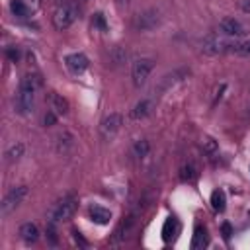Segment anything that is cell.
<instances>
[{
  "label": "cell",
  "instance_id": "1",
  "mask_svg": "<svg viewBox=\"0 0 250 250\" xmlns=\"http://www.w3.org/2000/svg\"><path fill=\"white\" fill-rule=\"evenodd\" d=\"M201 51L205 55H236V57H250V39H236L227 35H207L201 41Z\"/></svg>",
  "mask_w": 250,
  "mask_h": 250
},
{
  "label": "cell",
  "instance_id": "2",
  "mask_svg": "<svg viewBox=\"0 0 250 250\" xmlns=\"http://www.w3.org/2000/svg\"><path fill=\"white\" fill-rule=\"evenodd\" d=\"M39 86H41V80L35 74H25L21 78L20 90L16 94V100H14L16 111L20 115H29L33 111V107H35V96H37Z\"/></svg>",
  "mask_w": 250,
  "mask_h": 250
},
{
  "label": "cell",
  "instance_id": "3",
  "mask_svg": "<svg viewBox=\"0 0 250 250\" xmlns=\"http://www.w3.org/2000/svg\"><path fill=\"white\" fill-rule=\"evenodd\" d=\"M76 20H78V6H76L74 2H64V4H61V6L55 10V14H53V25H55V29H59V31L68 29Z\"/></svg>",
  "mask_w": 250,
  "mask_h": 250
},
{
  "label": "cell",
  "instance_id": "4",
  "mask_svg": "<svg viewBox=\"0 0 250 250\" xmlns=\"http://www.w3.org/2000/svg\"><path fill=\"white\" fill-rule=\"evenodd\" d=\"M76 207H78V201H76V197H72V195H66V197L59 199V201L51 207V211H49V223H55V225H57V223H61V221L70 219V217L74 215Z\"/></svg>",
  "mask_w": 250,
  "mask_h": 250
},
{
  "label": "cell",
  "instance_id": "5",
  "mask_svg": "<svg viewBox=\"0 0 250 250\" xmlns=\"http://www.w3.org/2000/svg\"><path fill=\"white\" fill-rule=\"evenodd\" d=\"M160 23V12L156 8H146L143 12H139L133 20V27L137 31H150Z\"/></svg>",
  "mask_w": 250,
  "mask_h": 250
},
{
  "label": "cell",
  "instance_id": "6",
  "mask_svg": "<svg viewBox=\"0 0 250 250\" xmlns=\"http://www.w3.org/2000/svg\"><path fill=\"white\" fill-rule=\"evenodd\" d=\"M152 68H154L152 59H146V57L137 59V61L133 62V66H131V78H133V84H135L137 88H141V86L148 80Z\"/></svg>",
  "mask_w": 250,
  "mask_h": 250
},
{
  "label": "cell",
  "instance_id": "7",
  "mask_svg": "<svg viewBox=\"0 0 250 250\" xmlns=\"http://www.w3.org/2000/svg\"><path fill=\"white\" fill-rule=\"evenodd\" d=\"M25 195H27V186H16V188H12V189L4 195V199H2L0 213H2V215H10L16 207H20V203L25 199Z\"/></svg>",
  "mask_w": 250,
  "mask_h": 250
},
{
  "label": "cell",
  "instance_id": "8",
  "mask_svg": "<svg viewBox=\"0 0 250 250\" xmlns=\"http://www.w3.org/2000/svg\"><path fill=\"white\" fill-rule=\"evenodd\" d=\"M219 31H221V35L238 39V37L246 35V25L236 18H225V20L219 21Z\"/></svg>",
  "mask_w": 250,
  "mask_h": 250
},
{
  "label": "cell",
  "instance_id": "9",
  "mask_svg": "<svg viewBox=\"0 0 250 250\" xmlns=\"http://www.w3.org/2000/svg\"><path fill=\"white\" fill-rule=\"evenodd\" d=\"M121 125H123V117L119 113H109L107 117H104V121L100 125V133H102L104 139L109 141V139H113L117 135V131L121 129Z\"/></svg>",
  "mask_w": 250,
  "mask_h": 250
},
{
  "label": "cell",
  "instance_id": "10",
  "mask_svg": "<svg viewBox=\"0 0 250 250\" xmlns=\"http://www.w3.org/2000/svg\"><path fill=\"white\" fill-rule=\"evenodd\" d=\"M64 64L72 74H82L88 68V59L82 53H70V55H66Z\"/></svg>",
  "mask_w": 250,
  "mask_h": 250
},
{
  "label": "cell",
  "instance_id": "11",
  "mask_svg": "<svg viewBox=\"0 0 250 250\" xmlns=\"http://www.w3.org/2000/svg\"><path fill=\"white\" fill-rule=\"evenodd\" d=\"M150 111H152V100H141V102H137V104H135V107L131 109L129 117H131L133 121H139V119L148 117V115H150Z\"/></svg>",
  "mask_w": 250,
  "mask_h": 250
},
{
  "label": "cell",
  "instance_id": "12",
  "mask_svg": "<svg viewBox=\"0 0 250 250\" xmlns=\"http://www.w3.org/2000/svg\"><path fill=\"white\" fill-rule=\"evenodd\" d=\"M49 104H51V111H55L57 115H66L68 113V102L57 92L49 94Z\"/></svg>",
  "mask_w": 250,
  "mask_h": 250
},
{
  "label": "cell",
  "instance_id": "13",
  "mask_svg": "<svg viewBox=\"0 0 250 250\" xmlns=\"http://www.w3.org/2000/svg\"><path fill=\"white\" fill-rule=\"evenodd\" d=\"M20 238H21L25 244L37 242V238H39V229H37V225H33V223H23V225L20 227Z\"/></svg>",
  "mask_w": 250,
  "mask_h": 250
},
{
  "label": "cell",
  "instance_id": "14",
  "mask_svg": "<svg viewBox=\"0 0 250 250\" xmlns=\"http://www.w3.org/2000/svg\"><path fill=\"white\" fill-rule=\"evenodd\" d=\"M133 225H135V213L129 215V217L115 229V232H113V242H121V240H125V238L129 236V230L133 229Z\"/></svg>",
  "mask_w": 250,
  "mask_h": 250
},
{
  "label": "cell",
  "instance_id": "15",
  "mask_svg": "<svg viewBox=\"0 0 250 250\" xmlns=\"http://www.w3.org/2000/svg\"><path fill=\"white\" fill-rule=\"evenodd\" d=\"M88 213H90V219H92L94 223H98V225H107L109 219H111L109 209H104V207H100V205H92V207L88 209Z\"/></svg>",
  "mask_w": 250,
  "mask_h": 250
},
{
  "label": "cell",
  "instance_id": "16",
  "mask_svg": "<svg viewBox=\"0 0 250 250\" xmlns=\"http://www.w3.org/2000/svg\"><path fill=\"white\" fill-rule=\"evenodd\" d=\"M207 244H209V234H207L205 227H195L193 236H191V248L199 250V248H205Z\"/></svg>",
  "mask_w": 250,
  "mask_h": 250
},
{
  "label": "cell",
  "instance_id": "17",
  "mask_svg": "<svg viewBox=\"0 0 250 250\" xmlns=\"http://www.w3.org/2000/svg\"><path fill=\"white\" fill-rule=\"evenodd\" d=\"M72 145H74V139H72V135L70 133H61L59 137H57V152H61V154H66L70 148H72Z\"/></svg>",
  "mask_w": 250,
  "mask_h": 250
},
{
  "label": "cell",
  "instance_id": "18",
  "mask_svg": "<svg viewBox=\"0 0 250 250\" xmlns=\"http://www.w3.org/2000/svg\"><path fill=\"white\" fill-rule=\"evenodd\" d=\"M10 10H12V14H14L16 18H21V20H25V18H29V16L33 14L21 0H12V2H10Z\"/></svg>",
  "mask_w": 250,
  "mask_h": 250
},
{
  "label": "cell",
  "instance_id": "19",
  "mask_svg": "<svg viewBox=\"0 0 250 250\" xmlns=\"http://www.w3.org/2000/svg\"><path fill=\"white\" fill-rule=\"evenodd\" d=\"M176 229H178L176 219H174V217H168V219L164 221V225H162V240H164V242L172 240V236L176 234Z\"/></svg>",
  "mask_w": 250,
  "mask_h": 250
},
{
  "label": "cell",
  "instance_id": "20",
  "mask_svg": "<svg viewBox=\"0 0 250 250\" xmlns=\"http://www.w3.org/2000/svg\"><path fill=\"white\" fill-rule=\"evenodd\" d=\"M211 207L215 211H225L227 207V197H225V191L223 189H215L211 193Z\"/></svg>",
  "mask_w": 250,
  "mask_h": 250
},
{
  "label": "cell",
  "instance_id": "21",
  "mask_svg": "<svg viewBox=\"0 0 250 250\" xmlns=\"http://www.w3.org/2000/svg\"><path fill=\"white\" fill-rule=\"evenodd\" d=\"M148 150H150L148 141H145V139L135 141V145H133V156H137V158H145V156L148 154Z\"/></svg>",
  "mask_w": 250,
  "mask_h": 250
},
{
  "label": "cell",
  "instance_id": "22",
  "mask_svg": "<svg viewBox=\"0 0 250 250\" xmlns=\"http://www.w3.org/2000/svg\"><path fill=\"white\" fill-rule=\"evenodd\" d=\"M23 150H25L23 143H14V145L6 150V158H8V162H14V160L21 158V156H23Z\"/></svg>",
  "mask_w": 250,
  "mask_h": 250
},
{
  "label": "cell",
  "instance_id": "23",
  "mask_svg": "<svg viewBox=\"0 0 250 250\" xmlns=\"http://www.w3.org/2000/svg\"><path fill=\"white\" fill-rule=\"evenodd\" d=\"M180 178H182V182H193L197 178V172H195L193 164H184L180 168Z\"/></svg>",
  "mask_w": 250,
  "mask_h": 250
},
{
  "label": "cell",
  "instance_id": "24",
  "mask_svg": "<svg viewBox=\"0 0 250 250\" xmlns=\"http://www.w3.org/2000/svg\"><path fill=\"white\" fill-rule=\"evenodd\" d=\"M201 146H203V150H205V152H207V154H213V152H215V150H217V143H215V141H213V139H205V141H203V145H201Z\"/></svg>",
  "mask_w": 250,
  "mask_h": 250
},
{
  "label": "cell",
  "instance_id": "25",
  "mask_svg": "<svg viewBox=\"0 0 250 250\" xmlns=\"http://www.w3.org/2000/svg\"><path fill=\"white\" fill-rule=\"evenodd\" d=\"M94 25H96V27H100L102 31H105V29H107L105 20H104V16H102V14H96V16H94Z\"/></svg>",
  "mask_w": 250,
  "mask_h": 250
},
{
  "label": "cell",
  "instance_id": "26",
  "mask_svg": "<svg viewBox=\"0 0 250 250\" xmlns=\"http://www.w3.org/2000/svg\"><path fill=\"white\" fill-rule=\"evenodd\" d=\"M21 2H23L31 12H37V10L41 8V0H21Z\"/></svg>",
  "mask_w": 250,
  "mask_h": 250
},
{
  "label": "cell",
  "instance_id": "27",
  "mask_svg": "<svg viewBox=\"0 0 250 250\" xmlns=\"http://www.w3.org/2000/svg\"><path fill=\"white\" fill-rule=\"evenodd\" d=\"M55 119H57V113L49 109V113L45 115V119H43V121H45V125H53V123H55Z\"/></svg>",
  "mask_w": 250,
  "mask_h": 250
},
{
  "label": "cell",
  "instance_id": "28",
  "mask_svg": "<svg viewBox=\"0 0 250 250\" xmlns=\"http://www.w3.org/2000/svg\"><path fill=\"white\" fill-rule=\"evenodd\" d=\"M238 8L244 14H250V0H238Z\"/></svg>",
  "mask_w": 250,
  "mask_h": 250
},
{
  "label": "cell",
  "instance_id": "29",
  "mask_svg": "<svg viewBox=\"0 0 250 250\" xmlns=\"http://www.w3.org/2000/svg\"><path fill=\"white\" fill-rule=\"evenodd\" d=\"M230 234H232V229H230V225H229V223H223V236L229 240V238H230Z\"/></svg>",
  "mask_w": 250,
  "mask_h": 250
},
{
  "label": "cell",
  "instance_id": "30",
  "mask_svg": "<svg viewBox=\"0 0 250 250\" xmlns=\"http://www.w3.org/2000/svg\"><path fill=\"white\" fill-rule=\"evenodd\" d=\"M6 53H8V57H10V59H12L14 62H16V61H18V57H20V53H18V49H14V47H12V49H8Z\"/></svg>",
  "mask_w": 250,
  "mask_h": 250
},
{
  "label": "cell",
  "instance_id": "31",
  "mask_svg": "<svg viewBox=\"0 0 250 250\" xmlns=\"http://www.w3.org/2000/svg\"><path fill=\"white\" fill-rule=\"evenodd\" d=\"M72 234H74V240H76V242H78L80 246H88V242H86V240H84V238H82V236H80V234H78L76 230H74Z\"/></svg>",
  "mask_w": 250,
  "mask_h": 250
},
{
  "label": "cell",
  "instance_id": "32",
  "mask_svg": "<svg viewBox=\"0 0 250 250\" xmlns=\"http://www.w3.org/2000/svg\"><path fill=\"white\" fill-rule=\"evenodd\" d=\"M129 2H131V0H115V4H117L119 8H127V6H129Z\"/></svg>",
  "mask_w": 250,
  "mask_h": 250
}]
</instances>
